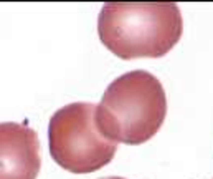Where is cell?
<instances>
[{
	"label": "cell",
	"instance_id": "6da1fadb",
	"mask_svg": "<svg viewBox=\"0 0 213 179\" xmlns=\"http://www.w3.org/2000/svg\"><path fill=\"white\" fill-rule=\"evenodd\" d=\"M183 30L175 3H106L98 17V33L116 56L159 58L180 40Z\"/></svg>",
	"mask_w": 213,
	"mask_h": 179
},
{
	"label": "cell",
	"instance_id": "7a4b0ae2",
	"mask_svg": "<svg viewBox=\"0 0 213 179\" xmlns=\"http://www.w3.org/2000/svg\"><path fill=\"white\" fill-rule=\"evenodd\" d=\"M167 114V96L157 76L145 70L121 75L96 106L101 133L124 144H142L155 136Z\"/></svg>",
	"mask_w": 213,
	"mask_h": 179
},
{
	"label": "cell",
	"instance_id": "3957f363",
	"mask_svg": "<svg viewBox=\"0 0 213 179\" xmlns=\"http://www.w3.org/2000/svg\"><path fill=\"white\" fill-rule=\"evenodd\" d=\"M50 154L63 169L88 174L112 161L117 143L106 138L96 123V105L76 101L53 113L48 126Z\"/></svg>",
	"mask_w": 213,
	"mask_h": 179
},
{
	"label": "cell",
	"instance_id": "277c9868",
	"mask_svg": "<svg viewBox=\"0 0 213 179\" xmlns=\"http://www.w3.org/2000/svg\"><path fill=\"white\" fill-rule=\"evenodd\" d=\"M40 166L36 131L23 123H0V179H36Z\"/></svg>",
	"mask_w": 213,
	"mask_h": 179
},
{
	"label": "cell",
	"instance_id": "5b68a950",
	"mask_svg": "<svg viewBox=\"0 0 213 179\" xmlns=\"http://www.w3.org/2000/svg\"><path fill=\"white\" fill-rule=\"evenodd\" d=\"M101 179H126V178H119V176H111V178H101Z\"/></svg>",
	"mask_w": 213,
	"mask_h": 179
}]
</instances>
